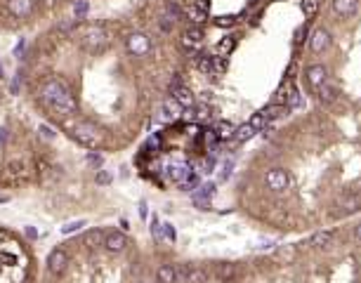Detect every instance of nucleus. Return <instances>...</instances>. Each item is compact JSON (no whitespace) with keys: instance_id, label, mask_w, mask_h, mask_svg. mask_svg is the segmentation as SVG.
I'll use <instances>...</instances> for the list:
<instances>
[{"instance_id":"obj_1","label":"nucleus","mask_w":361,"mask_h":283,"mask_svg":"<svg viewBox=\"0 0 361 283\" xmlns=\"http://www.w3.org/2000/svg\"><path fill=\"white\" fill-rule=\"evenodd\" d=\"M38 102L48 111H52L57 118H68L76 113L74 92L61 78H48L38 88Z\"/></svg>"},{"instance_id":"obj_2","label":"nucleus","mask_w":361,"mask_h":283,"mask_svg":"<svg viewBox=\"0 0 361 283\" xmlns=\"http://www.w3.org/2000/svg\"><path fill=\"white\" fill-rule=\"evenodd\" d=\"M71 135H74V139L78 144L88 146V149H95V146L102 144V130H99L97 125L88 123V120H78V123L74 125Z\"/></svg>"},{"instance_id":"obj_3","label":"nucleus","mask_w":361,"mask_h":283,"mask_svg":"<svg viewBox=\"0 0 361 283\" xmlns=\"http://www.w3.org/2000/svg\"><path fill=\"white\" fill-rule=\"evenodd\" d=\"M85 48L90 50V52H104L106 50V45H109V33L104 31V28H90L88 35H85Z\"/></svg>"},{"instance_id":"obj_4","label":"nucleus","mask_w":361,"mask_h":283,"mask_svg":"<svg viewBox=\"0 0 361 283\" xmlns=\"http://www.w3.org/2000/svg\"><path fill=\"white\" fill-rule=\"evenodd\" d=\"M288 182H291V177H288V173L283 168H269L265 173V184L272 191H283L288 187Z\"/></svg>"},{"instance_id":"obj_5","label":"nucleus","mask_w":361,"mask_h":283,"mask_svg":"<svg viewBox=\"0 0 361 283\" xmlns=\"http://www.w3.org/2000/svg\"><path fill=\"white\" fill-rule=\"evenodd\" d=\"M125 45H128L130 55H135V57L149 55V50H151V41L144 33H130L128 41H125Z\"/></svg>"},{"instance_id":"obj_6","label":"nucleus","mask_w":361,"mask_h":283,"mask_svg":"<svg viewBox=\"0 0 361 283\" xmlns=\"http://www.w3.org/2000/svg\"><path fill=\"white\" fill-rule=\"evenodd\" d=\"M66 267H68V253H66V250H64V248L52 250V253H50V257H48V269H50V274L61 276V274L66 271Z\"/></svg>"},{"instance_id":"obj_7","label":"nucleus","mask_w":361,"mask_h":283,"mask_svg":"<svg viewBox=\"0 0 361 283\" xmlns=\"http://www.w3.org/2000/svg\"><path fill=\"white\" fill-rule=\"evenodd\" d=\"M326 80H328V69L323 64H312V66L307 69V83H309V88H312L314 92L319 90Z\"/></svg>"},{"instance_id":"obj_8","label":"nucleus","mask_w":361,"mask_h":283,"mask_svg":"<svg viewBox=\"0 0 361 283\" xmlns=\"http://www.w3.org/2000/svg\"><path fill=\"white\" fill-rule=\"evenodd\" d=\"M328 45H331V33L326 28H314V33L309 35V50L314 55H321Z\"/></svg>"},{"instance_id":"obj_9","label":"nucleus","mask_w":361,"mask_h":283,"mask_svg":"<svg viewBox=\"0 0 361 283\" xmlns=\"http://www.w3.org/2000/svg\"><path fill=\"white\" fill-rule=\"evenodd\" d=\"M104 248L109 250V253H123V250L128 248V236L123 234V231H109V234L104 236Z\"/></svg>"},{"instance_id":"obj_10","label":"nucleus","mask_w":361,"mask_h":283,"mask_svg":"<svg viewBox=\"0 0 361 283\" xmlns=\"http://www.w3.org/2000/svg\"><path fill=\"white\" fill-rule=\"evenodd\" d=\"M3 175H5V180H10V182H19L26 177V166H24L21 160H7L5 173Z\"/></svg>"},{"instance_id":"obj_11","label":"nucleus","mask_w":361,"mask_h":283,"mask_svg":"<svg viewBox=\"0 0 361 283\" xmlns=\"http://www.w3.org/2000/svg\"><path fill=\"white\" fill-rule=\"evenodd\" d=\"M7 10L17 19H24V17H28V14L33 12V5H31V0H7Z\"/></svg>"},{"instance_id":"obj_12","label":"nucleus","mask_w":361,"mask_h":283,"mask_svg":"<svg viewBox=\"0 0 361 283\" xmlns=\"http://www.w3.org/2000/svg\"><path fill=\"white\" fill-rule=\"evenodd\" d=\"M172 99L182 106V109H189V106H194V92L189 90V88H184V85H177V88H172L170 90Z\"/></svg>"},{"instance_id":"obj_13","label":"nucleus","mask_w":361,"mask_h":283,"mask_svg":"<svg viewBox=\"0 0 361 283\" xmlns=\"http://www.w3.org/2000/svg\"><path fill=\"white\" fill-rule=\"evenodd\" d=\"M182 111H184L182 106L170 97V99H165L163 109H161V120H165V123H168V120H175V118L182 116Z\"/></svg>"},{"instance_id":"obj_14","label":"nucleus","mask_w":361,"mask_h":283,"mask_svg":"<svg viewBox=\"0 0 361 283\" xmlns=\"http://www.w3.org/2000/svg\"><path fill=\"white\" fill-rule=\"evenodd\" d=\"M184 48H198L201 43H203V28L201 26H189L187 31H184Z\"/></svg>"},{"instance_id":"obj_15","label":"nucleus","mask_w":361,"mask_h":283,"mask_svg":"<svg viewBox=\"0 0 361 283\" xmlns=\"http://www.w3.org/2000/svg\"><path fill=\"white\" fill-rule=\"evenodd\" d=\"M191 173V168L187 166V163H172L168 170H165V175H168V180L175 182V184H179V182H184V177Z\"/></svg>"},{"instance_id":"obj_16","label":"nucleus","mask_w":361,"mask_h":283,"mask_svg":"<svg viewBox=\"0 0 361 283\" xmlns=\"http://www.w3.org/2000/svg\"><path fill=\"white\" fill-rule=\"evenodd\" d=\"M338 206L342 208V213H354V210H359L361 208V196L354 191H347V193H342V198Z\"/></svg>"},{"instance_id":"obj_17","label":"nucleus","mask_w":361,"mask_h":283,"mask_svg":"<svg viewBox=\"0 0 361 283\" xmlns=\"http://www.w3.org/2000/svg\"><path fill=\"white\" fill-rule=\"evenodd\" d=\"M359 7V0H333V12L338 17H349V14L356 12Z\"/></svg>"},{"instance_id":"obj_18","label":"nucleus","mask_w":361,"mask_h":283,"mask_svg":"<svg viewBox=\"0 0 361 283\" xmlns=\"http://www.w3.org/2000/svg\"><path fill=\"white\" fill-rule=\"evenodd\" d=\"M295 257H298L295 246H281V248L274 253V262L276 264H291V262H295Z\"/></svg>"},{"instance_id":"obj_19","label":"nucleus","mask_w":361,"mask_h":283,"mask_svg":"<svg viewBox=\"0 0 361 283\" xmlns=\"http://www.w3.org/2000/svg\"><path fill=\"white\" fill-rule=\"evenodd\" d=\"M333 231H316V234L309 238V243H312L314 248H319V250H326L333 246Z\"/></svg>"},{"instance_id":"obj_20","label":"nucleus","mask_w":361,"mask_h":283,"mask_svg":"<svg viewBox=\"0 0 361 283\" xmlns=\"http://www.w3.org/2000/svg\"><path fill=\"white\" fill-rule=\"evenodd\" d=\"M156 281L158 283H175L177 281V271L172 264H161L156 271Z\"/></svg>"},{"instance_id":"obj_21","label":"nucleus","mask_w":361,"mask_h":283,"mask_svg":"<svg viewBox=\"0 0 361 283\" xmlns=\"http://www.w3.org/2000/svg\"><path fill=\"white\" fill-rule=\"evenodd\" d=\"M293 90H295V85L291 83V80H283V83H281V88L276 90V99H274V104H279V106H286L288 97L293 95Z\"/></svg>"},{"instance_id":"obj_22","label":"nucleus","mask_w":361,"mask_h":283,"mask_svg":"<svg viewBox=\"0 0 361 283\" xmlns=\"http://www.w3.org/2000/svg\"><path fill=\"white\" fill-rule=\"evenodd\" d=\"M316 95H319V99H321L323 104H333L335 99H338V90H335V88L328 83V80L321 85L319 90H316Z\"/></svg>"},{"instance_id":"obj_23","label":"nucleus","mask_w":361,"mask_h":283,"mask_svg":"<svg viewBox=\"0 0 361 283\" xmlns=\"http://www.w3.org/2000/svg\"><path fill=\"white\" fill-rule=\"evenodd\" d=\"M234 130H236V128H234L229 120H220V123L215 125V135H218L220 142H227V139H232V137H234Z\"/></svg>"},{"instance_id":"obj_24","label":"nucleus","mask_w":361,"mask_h":283,"mask_svg":"<svg viewBox=\"0 0 361 283\" xmlns=\"http://www.w3.org/2000/svg\"><path fill=\"white\" fill-rule=\"evenodd\" d=\"M104 231L102 229H92V231H88L85 234V238H83V243L88 246V248H97V246H104Z\"/></svg>"},{"instance_id":"obj_25","label":"nucleus","mask_w":361,"mask_h":283,"mask_svg":"<svg viewBox=\"0 0 361 283\" xmlns=\"http://www.w3.org/2000/svg\"><path fill=\"white\" fill-rule=\"evenodd\" d=\"M215 274H218L220 281H232V278L236 276V267H234V264H229V262H222V264H218Z\"/></svg>"},{"instance_id":"obj_26","label":"nucleus","mask_w":361,"mask_h":283,"mask_svg":"<svg viewBox=\"0 0 361 283\" xmlns=\"http://www.w3.org/2000/svg\"><path fill=\"white\" fill-rule=\"evenodd\" d=\"M252 135H255V128H252L250 123H245V125H241V128H236V130H234V142H248V139L252 137Z\"/></svg>"},{"instance_id":"obj_27","label":"nucleus","mask_w":361,"mask_h":283,"mask_svg":"<svg viewBox=\"0 0 361 283\" xmlns=\"http://www.w3.org/2000/svg\"><path fill=\"white\" fill-rule=\"evenodd\" d=\"M234 48H236V38H234V35H227V38H222V41L218 43V48H215V50H218L220 57H227Z\"/></svg>"},{"instance_id":"obj_28","label":"nucleus","mask_w":361,"mask_h":283,"mask_svg":"<svg viewBox=\"0 0 361 283\" xmlns=\"http://www.w3.org/2000/svg\"><path fill=\"white\" fill-rule=\"evenodd\" d=\"M85 224H88V222L85 220H76V222H66V224H64V227L59 229L61 234L64 236H71V234H76V231H81L83 227H85Z\"/></svg>"},{"instance_id":"obj_29","label":"nucleus","mask_w":361,"mask_h":283,"mask_svg":"<svg viewBox=\"0 0 361 283\" xmlns=\"http://www.w3.org/2000/svg\"><path fill=\"white\" fill-rule=\"evenodd\" d=\"M187 14H189V19L194 21L196 26H201V24H203L205 19H208V12H203V10H198L196 5H194V7H189V10H187Z\"/></svg>"},{"instance_id":"obj_30","label":"nucleus","mask_w":361,"mask_h":283,"mask_svg":"<svg viewBox=\"0 0 361 283\" xmlns=\"http://www.w3.org/2000/svg\"><path fill=\"white\" fill-rule=\"evenodd\" d=\"M182 191H191V189H196L198 187V175L196 173H189L187 177H184V182H179L177 184Z\"/></svg>"},{"instance_id":"obj_31","label":"nucleus","mask_w":361,"mask_h":283,"mask_svg":"<svg viewBox=\"0 0 361 283\" xmlns=\"http://www.w3.org/2000/svg\"><path fill=\"white\" fill-rule=\"evenodd\" d=\"M208 281V274L203 269H196V267H191L189 269V276H187V283H205Z\"/></svg>"},{"instance_id":"obj_32","label":"nucleus","mask_w":361,"mask_h":283,"mask_svg":"<svg viewBox=\"0 0 361 283\" xmlns=\"http://www.w3.org/2000/svg\"><path fill=\"white\" fill-rule=\"evenodd\" d=\"M196 66L203 73H212V57L210 55H198L196 57Z\"/></svg>"},{"instance_id":"obj_33","label":"nucleus","mask_w":361,"mask_h":283,"mask_svg":"<svg viewBox=\"0 0 361 283\" xmlns=\"http://www.w3.org/2000/svg\"><path fill=\"white\" fill-rule=\"evenodd\" d=\"M283 111H286V106H279V104H269L267 109H262V113H265L267 120H272V118H279Z\"/></svg>"},{"instance_id":"obj_34","label":"nucleus","mask_w":361,"mask_h":283,"mask_svg":"<svg viewBox=\"0 0 361 283\" xmlns=\"http://www.w3.org/2000/svg\"><path fill=\"white\" fill-rule=\"evenodd\" d=\"M321 0H302V12H305V17H314L316 14V10H319Z\"/></svg>"},{"instance_id":"obj_35","label":"nucleus","mask_w":361,"mask_h":283,"mask_svg":"<svg viewBox=\"0 0 361 283\" xmlns=\"http://www.w3.org/2000/svg\"><path fill=\"white\" fill-rule=\"evenodd\" d=\"M194 196H201V198L210 200L212 196H215V184H212V182H208V184H201V187H198V191L194 193Z\"/></svg>"},{"instance_id":"obj_36","label":"nucleus","mask_w":361,"mask_h":283,"mask_svg":"<svg viewBox=\"0 0 361 283\" xmlns=\"http://www.w3.org/2000/svg\"><path fill=\"white\" fill-rule=\"evenodd\" d=\"M267 123H269V120L265 118V113H262V111H260V113H255V116L250 118V125L255 128V132H258V130H265Z\"/></svg>"},{"instance_id":"obj_37","label":"nucleus","mask_w":361,"mask_h":283,"mask_svg":"<svg viewBox=\"0 0 361 283\" xmlns=\"http://www.w3.org/2000/svg\"><path fill=\"white\" fill-rule=\"evenodd\" d=\"M88 12H90V5L85 3V0H78V3L74 5V14H76V19H83V17H85Z\"/></svg>"},{"instance_id":"obj_38","label":"nucleus","mask_w":361,"mask_h":283,"mask_svg":"<svg viewBox=\"0 0 361 283\" xmlns=\"http://www.w3.org/2000/svg\"><path fill=\"white\" fill-rule=\"evenodd\" d=\"M168 17H170L172 21H177V19H182V7L177 5V3H168Z\"/></svg>"},{"instance_id":"obj_39","label":"nucleus","mask_w":361,"mask_h":283,"mask_svg":"<svg viewBox=\"0 0 361 283\" xmlns=\"http://www.w3.org/2000/svg\"><path fill=\"white\" fill-rule=\"evenodd\" d=\"M78 21H81V19H64V21H59L57 31H61V33H68V31H74V28L78 26Z\"/></svg>"},{"instance_id":"obj_40","label":"nucleus","mask_w":361,"mask_h":283,"mask_svg":"<svg viewBox=\"0 0 361 283\" xmlns=\"http://www.w3.org/2000/svg\"><path fill=\"white\" fill-rule=\"evenodd\" d=\"M236 24V17H232V14H227V17H218L215 19V26H222V28H229Z\"/></svg>"},{"instance_id":"obj_41","label":"nucleus","mask_w":361,"mask_h":283,"mask_svg":"<svg viewBox=\"0 0 361 283\" xmlns=\"http://www.w3.org/2000/svg\"><path fill=\"white\" fill-rule=\"evenodd\" d=\"M151 234H154V238H156V241H163V224H158L156 217L151 220Z\"/></svg>"},{"instance_id":"obj_42","label":"nucleus","mask_w":361,"mask_h":283,"mask_svg":"<svg viewBox=\"0 0 361 283\" xmlns=\"http://www.w3.org/2000/svg\"><path fill=\"white\" fill-rule=\"evenodd\" d=\"M227 69V62H225V57H212V73H222V71Z\"/></svg>"},{"instance_id":"obj_43","label":"nucleus","mask_w":361,"mask_h":283,"mask_svg":"<svg viewBox=\"0 0 361 283\" xmlns=\"http://www.w3.org/2000/svg\"><path fill=\"white\" fill-rule=\"evenodd\" d=\"M0 262L7 264V267H17V255H12V253H0Z\"/></svg>"},{"instance_id":"obj_44","label":"nucleus","mask_w":361,"mask_h":283,"mask_svg":"<svg viewBox=\"0 0 361 283\" xmlns=\"http://www.w3.org/2000/svg\"><path fill=\"white\" fill-rule=\"evenodd\" d=\"M172 24H175V21H172L168 14H165V17H161V21H158L161 31H165V33H170V31H172Z\"/></svg>"},{"instance_id":"obj_45","label":"nucleus","mask_w":361,"mask_h":283,"mask_svg":"<svg viewBox=\"0 0 361 283\" xmlns=\"http://www.w3.org/2000/svg\"><path fill=\"white\" fill-rule=\"evenodd\" d=\"M208 118H210V109H208L205 104H201L196 109V120H208Z\"/></svg>"},{"instance_id":"obj_46","label":"nucleus","mask_w":361,"mask_h":283,"mask_svg":"<svg viewBox=\"0 0 361 283\" xmlns=\"http://www.w3.org/2000/svg\"><path fill=\"white\" fill-rule=\"evenodd\" d=\"M307 41V24H302V26H298V31H295V43L300 45V43Z\"/></svg>"},{"instance_id":"obj_47","label":"nucleus","mask_w":361,"mask_h":283,"mask_svg":"<svg viewBox=\"0 0 361 283\" xmlns=\"http://www.w3.org/2000/svg\"><path fill=\"white\" fill-rule=\"evenodd\" d=\"M191 198H194V206H196L198 210H208V208H210V200L208 198H201V196H191Z\"/></svg>"},{"instance_id":"obj_48","label":"nucleus","mask_w":361,"mask_h":283,"mask_svg":"<svg viewBox=\"0 0 361 283\" xmlns=\"http://www.w3.org/2000/svg\"><path fill=\"white\" fill-rule=\"evenodd\" d=\"M163 234H165V238H168V241H175V238H177V231H175V227H172V224H163Z\"/></svg>"},{"instance_id":"obj_49","label":"nucleus","mask_w":361,"mask_h":283,"mask_svg":"<svg viewBox=\"0 0 361 283\" xmlns=\"http://www.w3.org/2000/svg\"><path fill=\"white\" fill-rule=\"evenodd\" d=\"M88 163H92L95 168H102L104 156H99V153H88Z\"/></svg>"},{"instance_id":"obj_50","label":"nucleus","mask_w":361,"mask_h":283,"mask_svg":"<svg viewBox=\"0 0 361 283\" xmlns=\"http://www.w3.org/2000/svg\"><path fill=\"white\" fill-rule=\"evenodd\" d=\"M111 182V175L106 173V170H99L97 173V184H109Z\"/></svg>"},{"instance_id":"obj_51","label":"nucleus","mask_w":361,"mask_h":283,"mask_svg":"<svg viewBox=\"0 0 361 283\" xmlns=\"http://www.w3.org/2000/svg\"><path fill=\"white\" fill-rule=\"evenodd\" d=\"M38 132H41L45 139H52V137H55V132H52V128H50V125H41V128H38Z\"/></svg>"},{"instance_id":"obj_52","label":"nucleus","mask_w":361,"mask_h":283,"mask_svg":"<svg viewBox=\"0 0 361 283\" xmlns=\"http://www.w3.org/2000/svg\"><path fill=\"white\" fill-rule=\"evenodd\" d=\"M232 168H234L232 160H229V163H225V168H222V180H227V177L232 175Z\"/></svg>"},{"instance_id":"obj_53","label":"nucleus","mask_w":361,"mask_h":283,"mask_svg":"<svg viewBox=\"0 0 361 283\" xmlns=\"http://www.w3.org/2000/svg\"><path fill=\"white\" fill-rule=\"evenodd\" d=\"M147 146H151V149H158V146H161V137H158V135H154V137L149 139V144Z\"/></svg>"},{"instance_id":"obj_54","label":"nucleus","mask_w":361,"mask_h":283,"mask_svg":"<svg viewBox=\"0 0 361 283\" xmlns=\"http://www.w3.org/2000/svg\"><path fill=\"white\" fill-rule=\"evenodd\" d=\"M196 7H198V10H203V12H208V7H210V0H196Z\"/></svg>"},{"instance_id":"obj_55","label":"nucleus","mask_w":361,"mask_h":283,"mask_svg":"<svg viewBox=\"0 0 361 283\" xmlns=\"http://www.w3.org/2000/svg\"><path fill=\"white\" fill-rule=\"evenodd\" d=\"M352 238H354V243H359L361 246V224H356L354 227V236H352Z\"/></svg>"},{"instance_id":"obj_56","label":"nucleus","mask_w":361,"mask_h":283,"mask_svg":"<svg viewBox=\"0 0 361 283\" xmlns=\"http://www.w3.org/2000/svg\"><path fill=\"white\" fill-rule=\"evenodd\" d=\"M26 48V41H24V38H21L19 43H17V48H14V55H21V50Z\"/></svg>"},{"instance_id":"obj_57","label":"nucleus","mask_w":361,"mask_h":283,"mask_svg":"<svg viewBox=\"0 0 361 283\" xmlns=\"http://www.w3.org/2000/svg\"><path fill=\"white\" fill-rule=\"evenodd\" d=\"M5 142H7V130L3 128V130H0V146H5Z\"/></svg>"},{"instance_id":"obj_58","label":"nucleus","mask_w":361,"mask_h":283,"mask_svg":"<svg viewBox=\"0 0 361 283\" xmlns=\"http://www.w3.org/2000/svg\"><path fill=\"white\" fill-rule=\"evenodd\" d=\"M26 236H28V238H35L38 234H35V229H33V227H26Z\"/></svg>"},{"instance_id":"obj_59","label":"nucleus","mask_w":361,"mask_h":283,"mask_svg":"<svg viewBox=\"0 0 361 283\" xmlns=\"http://www.w3.org/2000/svg\"><path fill=\"white\" fill-rule=\"evenodd\" d=\"M139 215H142V217H147V203H139Z\"/></svg>"},{"instance_id":"obj_60","label":"nucleus","mask_w":361,"mask_h":283,"mask_svg":"<svg viewBox=\"0 0 361 283\" xmlns=\"http://www.w3.org/2000/svg\"><path fill=\"white\" fill-rule=\"evenodd\" d=\"M0 78H3V66H0Z\"/></svg>"}]
</instances>
